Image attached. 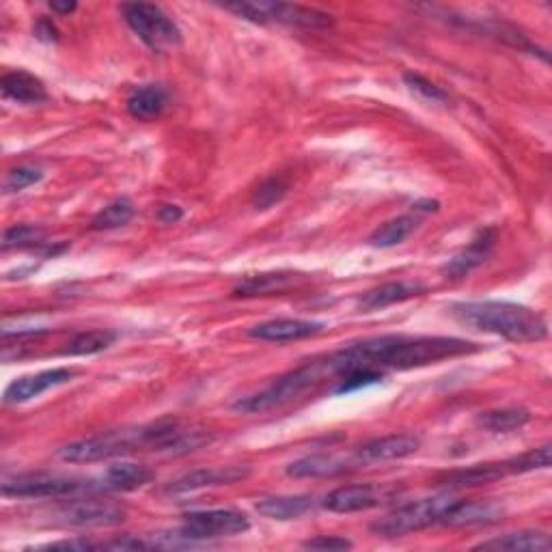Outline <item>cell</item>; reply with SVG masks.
<instances>
[{"label": "cell", "mask_w": 552, "mask_h": 552, "mask_svg": "<svg viewBox=\"0 0 552 552\" xmlns=\"http://www.w3.org/2000/svg\"><path fill=\"white\" fill-rule=\"evenodd\" d=\"M481 348L473 341L458 337H406V335H384L371 337L348 345L326 358L328 374L343 376L348 371L386 369L406 371L414 367H425L432 363L447 361V358L479 352Z\"/></svg>", "instance_id": "cell-1"}, {"label": "cell", "mask_w": 552, "mask_h": 552, "mask_svg": "<svg viewBox=\"0 0 552 552\" xmlns=\"http://www.w3.org/2000/svg\"><path fill=\"white\" fill-rule=\"evenodd\" d=\"M449 313L468 328L503 337L514 343H537L548 337V324L544 315L524 305H516V302H455V305L449 307Z\"/></svg>", "instance_id": "cell-2"}, {"label": "cell", "mask_w": 552, "mask_h": 552, "mask_svg": "<svg viewBox=\"0 0 552 552\" xmlns=\"http://www.w3.org/2000/svg\"><path fill=\"white\" fill-rule=\"evenodd\" d=\"M177 432L179 425L175 421H160L154 425L134 427V430H115L91 438H82L76 440V443L61 447L57 455L59 460L69 464H93L119 458V455H126L143 447L164 451Z\"/></svg>", "instance_id": "cell-3"}, {"label": "cell", "mask_w": 552, "mask_h": 552, "mask_svg": "<svg viewBox=\"0 0 552 552\" xmlns=\"http://www.w3.org/2000/svg\"><path fill=\"white\" fill-rule=\"evenodd\" d=\"M326 374H328L326 365L313 361V363L302 365L294 371H287L285 376L276 378L270 386H266L264 391L248 395V397H240L231 408L240 414H261V412L274 410L287 402H292V399H296L307 389H311V386L317 380H322V376H326Z\"/></svg>", "instance_id": "cell-4"}, {"label": "cell", "mask_w": 552, "mask_h": 552, "mask_svg": "<svg viewBox=\"0 0 552 552\" xmlns=\"http://www.w3.org/2000/svg\"><path fill=\"white\" fill-rule=\"evenodd\" d=\"M455 499L449 494L430 496V499H419L393 509L389 516L380 518L371 524V531L380 537H404L410 533H419L423 529L443 524L447 509Z\"/></svg>", "instance_id": "cell-5"}, {"label": "cell", "mask_w": 552, "mask_h": 552, "mask_svg": "<svg viewBox=\"0 0 552 552\" xmlns=\"http://www.w3.org/2000/svg\"><path fill=\"white\" fill-rule=\"evenodd\" d=\"M223 9L255 24L276 22L307 31H326L333 29L335 24L333 16H328L324 11L289 3H227L223 5Z\"/></svg>", "instance_id": "cell-6"}, {"label": "cell", "mask_w": 552, "mask_h": 552, "mask_svg": "<svg viewBox=\"0 0 552 552\" xmlns=\"http://www.w3.org/2000/svg\"><path fill=\"white\" fill-rule=\"evenodd\" d=\"M95 492H102L98 479L29 473L3 481V494L11 499H74Z\"/></svg>", "instance_id": "cell-7"}, {"label": "cell", "mask_w": 552, "mask_h": 552, "mask_svg": "<svg viewBox=\"0 0 552 552\" xmlns=\"http://www.w3.org/2000/svg\"><path fill=\"white\" fill-rule=\"evenodd\" d=\"M121 13L126 24L149 50L164 52L182 44L179 26L158 5L126 3L121 5Z\"/></svg>", "instance_id": "cell-8"}, {"label": "cell", "mask_w": 552, "mask_h": 552, "mask_svg": "<svg viewBox=\"0 0 552 552\" xmlns=\"http://www.w3.org/2000/svg\"><path fill=\"white\" fill-rule=\"evenodd\" d=\"M251 529V520L236 509H205V512L184 514L182 531L195 544L220 540V537L242 535Z\"/></svg>", "instance_id": "cell-9"}, {"label": "cell", "mask_w": 552, "mask_h": 552, "mask_svg": "<svg viewBox=\"0 0 552 552\" xmlns=\"http://www.w3.org/2000/svg\"><path fill=\"white\" fill-rule=\"evenodd\" d=\"M54 520L76 529H110L126 520V512L104 501H69L54 512Z\"/></svg>", "instance_id": "cell-10"}, {"label": "cell", "mask_w": 552, "mask_h": 552, "mask_svg": "<svg viewBox=\"0 0 552 552\" xmlns=\"http://www.w3.org/2000/svg\"><path fill=\"white\" fill-rule=\"evenodd\" d=\"M393 488L386 486H371V483H361V486H343L324 496L322 507L333 514H356L367 512L389 501L393 496Z\"/></svg>", "instance_id": "cell-11"}, {"label": "cell", "mask_w": 552, "mask_h": 552, "mask_svg": "<svg viewBox=\"0 0 552 552\" xmlns=\"http://www.w3.org/2000/svg\"><path fill=\"white\" fill-rule=\"evenodd\" d=\"M72 378H74V371L65 367L46 369L33 376L16 378L7 386L5 404H26L31 402V399L48 393L50 389H57V386L67 384Z\"/></svg>", "instance_id": "cell-12"}, {"label": "cell", "mask_w": 552, "mask_h": 552, "mask_svg": "<svg viewBox=\"0 0 552 552\" xmlns=\"http://www.w3.org/2000/svg\"><path fill=\"white\" fill-rule=\"evenodd\" d=\"M251 475L248 466H218V468H199L184 477H179L167 488L171 494H188L205 488H220V486H233V483L244 481Z\"/></svg>", "instance_id": "cell-13"}, {"label": "cell", "mask_w": 552, "mask_h": 552, "mask_svg": "<svg viewBox=\"0 0 552 552\" xmlns=\"http://www.w3.org/2000/svg\"><path fill=\"white\" fill-rule=\"evenodd\" d=\"M509 475H518L514 460L503 462H488V464H475L468 468H460V471H451L438 479V486L447 490H464V488H479L488 486L492 481H499Z\"/></svg>", "instance_id": "cell-14"}, {"label": "cell", "mask_w": 552, "mask_h": 552, "mask_svg": "<svg viewBox=\"0 0 552 552\" xmlns=\"http://www.w3.org/2000/svg\"><path fill=\"white\" fill-rule=\"evenodd\" d=\"M421 449V438L414 434H391L374 438L358 447L356 458L361 464L371 462H391V460H404L408 455H414Z\"/></svg>", "instance_id": "cell-15"}, {"label": "cell", "mask_w": 552, "mask_h": 552, "mask_svg": "<svg viewBox=\"0 0 552 552\" xmlns=\"http://www.w3.org/2000/svg\"><path fill=\"white\" fill-rule=\"evenodd\" d=\"M358 458H343V455L335 453H315L300 458L287 466V475L294 479H324V477H337L348 473L350 468L358 466Z\"/></svg>", "instance_id": "cell-16"}, {"label": "cell", "mask_w": 552, "mask_h": 552, "mask_svg": "<svg viewBox=\"0 0 552 552\" xmlns=\"http://www.w3.org/2000/svg\"><path fill=\"white\" fill-rule=\"evenodd\" d=\"M326 324L322 322H311V320H289V317H283V320H270L264 324H257L251 328L253 339L259 341H270V343H287V341H300V339H309L320 335Z\"/></svg>", "instance_id": "cell-17"}, {"label": "cell", "mask_w": 552, "mask_h": 552, "mask_svg": "<svg viewBox=\"0 0 552 552\" xmlns=\"http://www.w3.org/2000/svg\"><path fill=\"white\" fill-rule=\"evenodd\" d=\"M503 507L490 501H458L455 499L443 518L445 527H488L503 518Z\"/></svg>", "instance_id": "cell-18"}, {"label": "cell", "mask_w": 552, "mask_h": 552, "mask_svg": "<svg viewBox=\"0 0 552 552\" xmlns=\"http://www.w3.org/2000/svg\"><path fill=\"white\" fill-rule=\"evenodd\" d=\"M494 244H496V231L483 229L479 236L468 244V248H464L460 255H455L451 261H447L443 272L449 274L451 279H462V276L471 274L492 255Z\"/></svg>", "instance_id": "cell-19"}, {"label": "cell", "mask_w": 552, "mask_h": 552, "mask_svg": "<svg viewBox=\"0 0 552 552\" xmlns=\"http://www.w3.org/2000/svg\"><path fill=\"white\" fill-rule=\"evenodd\" d=\"M427 287L419 281H395V283H384L376 289H369V292L358 302V309L361 311H378L384 307L397 305V302H406L410 298L423 296Z\"/></svg>", "instance_id": "cell-20"}, {"label": "cell", "mask_w": 552, "mask_h": 552, "mask_svg": "<svg viewBox=\"0 0 552 552\" xmlns=\"http://www.w3.org/2000/svg\"><path fill=\"white\" fill-rule=\"evenodd\" d=\"M154 479V471L145 464H134V462H121L110 466L100 477V490L102 492H134L138 488L147 486V483Z\"/></svg>", "instance_id": "cell-21"}, {"label": "cell", "mask_w": 552, "mask_h": 552, "mask_svg": "<svg viewBox=\"0 0 552 552\" xmlns=\"http://www.w3.org/2000/svg\"><path fill=\"white\" fill-rule=\"evenodd\" d=\"M0 89H3V95L11 102L18 104H41L48 100V91L44 87V82H41L37 76L29 74V72H11L5 74L3 80H0Z\"/></svg>", "instance_id": "cell-22"}, {"label": "cell", "mask_w": 552, "mask_h": 552, "mask_svg": "<svg viewBox=\"0 0 552 552\" xmlns=\"http://www.w3.org/2000/svg\"><path fill=\"white\" fill-rule=\"evenodd\" d=\"M128 113L138 121H156L169 106V91L162 85H143L130 93Z\"/></svg>", "instance_id": "cell-23"}, {"label": "cell", "mask_w": 552, "mask_h": 552, "mask_svg": "<svg viewBox=\"0 0 552 552\" xmlns=\"http://www.w3.org/2000/svg\"><path fill=\"white\" fill-rule=\"evenodd\" d=\"M302 279L300 274L294 272H266V274H255L248 276L236 289H233V296L236 298H257V296H272L285 292L287 287L296 285Z\"/></svg>", "instance_id": "cell-24"}, {"label": "cell", "mask_w": 552, "mask_h": 552, "mask_svg": "<svg viewBox=\"0 0 552 552\" xmlns=\"http://www.w3.org/2000/svg\"><path fill=\"white\" fill-rule=\"evenodd\" d=\"M313 507V496H268L257 503V512L264 518L287 522L313 512Z\"/></svg>", "instance_id": "cell-25"}, {"label": "cell", "mask_w": 552, "mask_h": 552, "mask_svg": "<svg viewBox=\"0 0 552 552\" xmlns=\"http://www.w3.org/2000/svg\"><path fill=\"white\" fill-rule=\"evenodd\" d=\"M477 550H512V552H548L552 548L550 537L540 531H520L507 533L496 540L481 542L475 546Z\"/></svg>", "instance_id": "cell-26"}, {"label": "cell", "mask_w": 552, "mask_h": 552, "mask_svg": "<svg viewBox=\"0 0 552 552\" xmlns=\"http://www.w3.org/2000/svg\"><path fill=\"white\" fill-rule=\"evenodd\" d=\"M419 220L421 218L414 216L412 212L404 214V216H397L371 233L369 244L376 248H393L397 244H402L412 236L414 231L419 229Z\"/></svg>", "instance_id": "cell-27"}, {"label": "cell", "mask_w": 552, "mask_h": 552, "mask_svg": "<svg viewBox=\"0 0 552 552\" xmlns=\"http://www.w3.org/2000/svg\"><path fill=\"white\" fill-rule=\"evenodd\" d=\"M531 421V412L527 408H499L481 412L477 417V425L481 430L492 434H505L514 432L518 427L527 425Z\"/></svg>", "instance_id": "cell-28"}, {"label": "cell", "mask_w": 552, "mask_h": 552, "mask_svg": "<svg viewBox=\"0 0 552 552\" xmlns=\"http://www.w3.org/2000/svg\"><path fill=\"white\" fill-rule=\"evenodd\" d=\"M117 341V335L113 330H87V333L76 335L67 343L63 350L65 356H91L108 350L110 345Z\"/></svg>", "instance_id": "cell-29"}, {"label": "cell", "mask_w": 552, "mask_h": 552, "mask_svg": "<svg viewBox=\"0 0 552 552\" xmlns=\"http://www.w3.org/2000/svg\"><path fill=\"white\" fill-rule=\"evenodd\" d=\"M134 203L126 197L115 199L113 203H108L100 214H95L91 220V229L93 231H113L119 227H126L130 220L134 218Z\"/></svg>", "instance_id": "cell-30"}, {"label": "cell", "mask_w": 552, "mask_h": 552, "mask_svg": "<svg viewBox=\"0 0 552 552\" xmlns=\"http://www.w3.org/2000/svg\"><path fill=\"white\" fill-rule=\"evenodd\" d=\"M44 244V229L33 225H16L7 229L3 236L5 251H11V248H39Z\"/></svg>", "instance_id": "cell-31"}, {"label": "cell", "mask_w": 552, "mask_h": 552, "mask_svg": "<svg viewBox=\"0 0 552 552\" xmlns=\"http://www.w3.org/2000/svg\"><path fill=\"white\" fill-rule=\"evenodd\" d=\"M287 195V184L283 182L281 177H270L266 179L264 184H259L257 190L253 192V207L255 210H270L279 201H283V197Z\"/></svg>", "instance_id": "cell-32"}, {"label": "cell", "mask_w": 552, "mask_h": 552, "mask_svg": "<svg viewBox=\"0 0 552 552\" xmlns=\"http://www.w3.org/2000/svg\"><path fill=\"white\" fill-rule=\"evenodd\" d=\"M404 82H406V87H408L412 93H417L419 98H423L425 102L445 104V102L449 100L447 91H443L438 85H434L432 80H427V78L421 76V74L406 72V74H404Z\"/></svg>", "instance_id": "cell-33"}, {"label": "cell", "mask_w": 552, "mask_h": 552, "mask_svg": "<svg viewBox=\"0 0 552 552\" xmlns=\"http://www.w3.org/2000/svg\"><path fill=\"white\" fill-rule=\"evenodd\" d=\"M384 374H380V371H367V369H356V371H348V374H343L339 378V384L335 386V395H345V393H352V391H358V389H365V386H371V384H378L382 382Z\"/></svg>", "instance_id": "cell-34"}, {"label": "cell", "mask_w": 552, "mask_h": 552, "mask_svg": "<svg viewBox=\"0 0 552 552\" xmlns=\"http://www.w3.org/2000/svg\"><path fill=\"white\" fill-rule=\"evenodd\" d=\"M550 462H552L550 445H542V447L531 449V451L522 453V455H516V458H514L518 475L531 473V471H544V468L550 466Z\"/></svg>", "instance_id": "cell-35"}, {"label": "cell", "mask_w": 552, "mask_h": 552, "mask_svg": "<svg viewBox=\"0 0 552 552\" xmlns=\"http://www.w3.org/2000/svg\"><path fill=\"white\" fill-rule=\"evenodd\" d=\"M44 177V171L37 167H18L7 173L5 179V192H22L24 188H29L37 182H41Z\"/></svg>", "instance_id": "cell-36"}, {"label": "cell", "mask_w": 552, "mask_h": 552, "mask_svg": "<svg viewBox=\"0 0 552 552\" xmlns=\"http://www.w3.org/2000/svg\"><path fill=\"white\" fill-rule=\"evenodd\" d=\"M354 544L350 540H345V537H328V535H320L313 537V540H307L302 544V548L309 550H350Z\"/></svg>", "instance_id": "cell-37"}, {"label": "cell", "mask_w": 552, "mask_h": 552, "mask_svg": "<svg viewBox=\"0 0 552 552\" xmlns=\"http://www.w3.org/2000/svg\"><path fill=\"white\" fill-rule=\"evenodd\" d=\"M39 548L41 550H98V548H104V544L76 540V542H54V544H46V546H39Z\"/></svg>", "instance_id": "cell-38"}, {"label": "cell", "mask_w": 552, "mask_h": 552, "mask_svg": "<svg viewBox=\"0 0 552 552\" xmlns=\"http://www.w3.org/2000/svg\"><path fill=\"white\" fill-rule=\"evenodd\" d=\"M182 218H184V210L177 205H164L158 212V220L164 225H175L177 220H182Z\"/></svg>", "instance_id": "cell-39"}, {"label": "cell", "mask_w": 552, "mask_h": 552, "mask_svg": "<svg viewBox=\"0 0 552 552\" xmlns=\"http://www.w3.org/2000/svg\"><path fill=\"white\" fill-rule=\"evenodd\" d=\"M440 210V203L434 201V199H423V201H417L412 203V214L414 216H430V214H436Z\"/></svg>", "instance_id": "cell-40"}, {"label": "cell", "mask_w": 552, "mask_h": 552, "mask_svg": "<svg viewBox=\"0 0 552 552\" xmlns=\"http://www.w3.org/2000/svg\"><path fill=\"white\" fill-rule=\"evenodd\" d=\"M35 35L39 39H44V41H57L59 39V33H57V29H54V24L50 20H39L37 26H35Z\"/></svg>", "instance_id": "cell-41"}, {"label": "cell", "mask_w": 552, "mask_h": 552, "mask_svg": "<svg viewBox=\"0 0 552 552\" xmlns=\"http://www.w3.org/2000/svg\"><path fill=\"white\" fill-rule=\"evenodd\" d=\"M76 3H57V0H54V3H50V9L54 13H59V16H69V13L76 11Z\"/></svg>", "instance_id": "cell-42"}]
</instances>
